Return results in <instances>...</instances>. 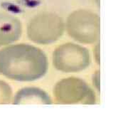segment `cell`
Here are the masks:
<instances>
[{
  "label": "cell",
  "mask_w": 128,
  "mask_h": 128,
  "mask_svg": "<svg viewBox=\"0 0 128 128\" xmlns=\"http://www.w3.org/2000/svg\"><path fill=\"white\" fill-rule=\"evenodd\" d=\"M0 67L12 79L21 81L34 80L47 70V58L36 47L19 44L6 48L0 55Z\"/></svg>",
  "instance_id": "cell-1"
},
{
  "label": "cell",
  "mask_w": 128,
  "mask_h": 128,
  "mask_svg": "<svg viewBox=\"0 0 128 128\" xmlns=\"http://www.w3.org/2000/svg\"><path fill=\"white\" fill-rule=\"evenodd\" d=\"M90 56L86 48L74 44L59 46L54 54L56 68L64 72H78L87 68Z\"/></svg>",
  "instance_id": "cell-2"
},
{
  "label": "cell",
  "mask_w": 128,
  "mask_h": 128,
  "mask_svg": "<svg viewBox=\"0 0 128 128\" xmlns=\"http://www.w3.org/2000/svg\"><path fill=\"white\" fill-rule=\"evenodd\" d=\"M56 98L63 104H93L95 94L82 80L69 78L60 80L54 89Z\"/></svg>",
  "instance_id": "cell-3"
},
{
  "label": "cell",
  "mask_w": 128,
  "mask_h": 128,
  "mask_svg": "<svg viewBox=\"0 0 128 128\" xmlns=\"http://www.w3.org/2000/svg\"><path fill=\"white\" fill-rule=\"evenodd\" d=\"M64 32V26L59 20H38L28 27L30 39L38 44H50L57 40Z\"/></svg>",
  "instance_id": "cell-4"
},
{
  "label": "cell",
  "mask_w": 128,
  "mask_h": 128,
  "mask_svg": "<svg viewBox=\"0 0 128 128\" xmlns=\"http://www.w3.org/2000/svg\"><path fill=\"white\" fill-rule=\"evenodd\" d=\"M67 28L70 36L81 43L91 44L99 36V23L95 18H72Z\"/></svg>",
  "instance_id": "cell-5"
},
{
  "label": "cell",
  "mask_w": 128,
  "mask_h": 128,
  "mask_svg": "<svg viewBox=\"0 0 128 128\" xmlns=\"http://www.w3.org/2000/svg\"><path fill=\"white\" fill-rule=\"evenodd\" d=\"M50 98L45 92L38 88H26L18 92L16 96L15 103L27 104V103H40L50 104Z\"/></svg>",
  "instance_id": "cell-6"
}]
</instances>
